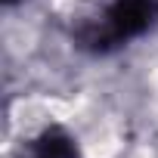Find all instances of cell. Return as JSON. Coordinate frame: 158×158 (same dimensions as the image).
<instances>
[{
  "label": "cell",
  "mask_w": 158,
  "mask_h": 158,
  "mask_svg": "<svg viewBox=\"0 0 158 158\" xmlns=\"http://www.w3.org/2000/svg\"><path fill=\"white\" fill-rule=\"evenodd\" d=\"M155 10H158L155 0H118V3L106 13L102 25L93 31L90 40H93L96 47L127 40V37H133V34H139V31L149 28Z\"/></svg>",
  "instance_id": "6da1fadb"
},
{
  "label": "cell",
  "mask_w": 158,
  "mask_h": 158,
  "mask_svg": "<svg viewBox=\"0 0 158 158\" xmlns=\"http://www.w3.org/2000/svg\"><path fill=\"white\" fill-rule=\"evenodd\" d=\"M31 158H74V149L65 136L59 133H47L37 146H34V155Z\"/></svg>",
  "instance_id": "7a4b0ae2"
}]
</instances>
